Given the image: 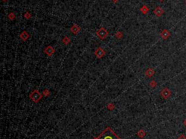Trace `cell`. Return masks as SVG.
I'll return each instance as SVG.
<instances>
[{"mask_svg":"<svg viewBox=\"0 0 186 139\" xmlns=\"http://www.w3.org/2000/svg\"><path fill=\"white\" fill-rule=\"evenodd\" d=\"M98 139H119L113 132L111 130L108 128L105 130L101 135L98 138Z\"/></svg>","mask_w":186,"mask_h":139,"instance_id":"6da1fadb","label":"cell"},{"mask_svg":"<svg viewBox=\"0 0 186 139\" xmlns=\"http://www.w3.org/2000/svg\"><path fill=\"white\" fill-rule=\"evenodd\" d=\"M30 97H31V98L33 101H38L41 98V94H40L38 91H34V93H31V95H30Z\"/></svg>","mask_w":186,"mask_h":139,"instance_id":"7a4b0ae2","label":"cell"},{"mask_svg":"<svg viewBox=\"0 0 186 139\" xmlns=\"http://www.w3.org/2000/svg\"><path fill=\"white\" fill-rule=\"evenodd\" d=\"M97 34L98 37H100L101 39H104V38H105L107 37L108 33H107V31L104 28H100V29H99L97 31Z\"/></svg>","mask_w":186,"mask_h":139,"instance_id":"3957f363","label":"cell"},{"mask_svg":"<svg viewBox=\"0 0 186 139\" xmlns=\"http://www.w3.org/2000/svg\"><path fill=\"white\" fill-rule=\"evenodd\" d=\"M163 13V10H162L160 7H157V8L154 10V13H155L156 15H157L158 16H160Z\"/></svg>","mask_w":186,"mask_h":139,"instance_id":"277c9868","label":"cell"},{"mask_svg":"<svg viewBox=\"0 0 186 139\" xmlns=\"http://www.w3.org/2000/svg\"><path fill=\"white\" fill-rule=\"evenodd\" d=\"M96 55H97V57H102L103 55H104V52L101 50V49H98L97 50V51L96 52Z\"/></svg>","mask_w":186,"mask_h":139,"instance_id":"5b68a950","label":"cell"},{"mask_svg":"<svg viewBox=\"0 0 186 139\" xmlns=\"http://www.w3.org/2000/svg\"><path fill=\"white\" fill-rule=\"evenodd\" d=\"M45 52H46V53H47L48 55H51L52 53H53V49H52L51 47H48L46 49Z\"/></svg>","mask_w":186,"mask_h":139,"instance_id":"8992f818","label":"cell"},{"mask_svg":"<svg viewBox=\"0 0 186 139\" xmlns=\"http://www.w3.org/2000/svg\"><path fill=\"white\" fill-rule=\"evenodd\" d=\"M178 139H186V138L185 137V135H181Z\"/></svg>","mask_w":186,"mask_h":139,"instance_id":"52a82bcc","label":"cell"}]
</instances>
